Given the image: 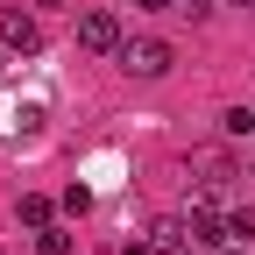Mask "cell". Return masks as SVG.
<instances>
[{
  "label": "cell",
  "mask_w": 255,
  "mask_h": 255,
  "mask_svg": "<svg viewBox=\"0 0 255 255\" xmlns=\"http://www.w3.org/2000/svg\"><path fill=\"white\" fill-rule=\"evenodd\" d=\"M121 255H149V248H142V241H135V248H121Z\"/></svg>",
  "instance_id": "obj_13"
},
{
  "label": "cell",
  "mask_w": 255,
  "mask_h": 255,
  "mask_svg": "<svg viewBox=\"0 0 255 255\" xmlns=\"http://www.w3.org/2000/svg\"><path fill=\"white\" fill-rule=\"evenodd\" d=\"M184 241H199V248H227L234 234H227V220H220V213H191V220H184Z\"/></svg>",
  "instance_id": "obj_4"
},
{
  "label": "cell",
  "mask_w": 255,
  "mask_h": 255,
  "mask_svg": "<svg viewBox=\"0 0 255 255\" xmlns=\"http://www.w3.org/2000/svg\"><path fill=\"white\" fill-rule=\"evenodd\" d=\"M248 177H255V170H248Z\"/></svg>",
  "instance_id": "obj_17"
},
{
  "label": "cell",
  "mask_w": 255,
  "mask_h": 255,
  "mask_svg": "<svg viewBox=\"0 0 255 255\" xmlns=\"http://www.w3.org/2000/svg\"><path fill=\"white\" fill-rule=\"evenodd\" d=\"M135 7H142V14H163V7H170V0H135Z\"/></svg>",
  "instance_id": "obj_12"
},
{
  "label": "cell",
  "mask_w": 255,
  "mask_h": 255,
  "mask_svg": "<svg viewBox=\"0 0 255 255\" xmlns=\"http://www.w3.org/2000/svg\"><path fill=\"white\" fill-rule=\"evenodd\" d=\"M36 14H21V7H0V50L7 57H36Z\"/></svg>",
  "instance_id": "obj_3"
},
{
  "label": "cell",
  "mask_w": 255,
  "mask_h": 255,
  "mask_svg": "<svg viewBox=\"0 0 255 255\" xmlns=\"http://www.w3.org/2000/svg\"><path fill=\"white\" fill-rule=\"evenodd\" d=\"M227 128H234V135H255V107H234V114H227Z\"/></svg>",
  "instance_id": "obj_11"
},
{
  "label": "cell",
  "mask_w": 255,
  "mask_h": 255,
  "mask_svg": "<svg viewBox=\"0 0 255 255\" xmlns=\"http://www.w3.org/2000/svg\"><path fill=\"white\" fill-rule=\"evenodd\" d=\"M121 71L128 78H163L170 71V43L163 36H128L121 43Z\"/></svg>",
  "instance_id": "obj_1"
},
{
  "label": "cell",
  "mask_w": 255,
  "mask_h": 255,
  "mask_svg": "<svg viewBox=\"0 0 255 255\" xmlns=\"http://www.w3.org/2000/svg\"><path fill=\"white\" fill-rule=\"evenodd\" d=\"M36 255H71V234L64 227H36Z\"/></svg>",
  "instance_id": "obj_7"
},
{
  "label": "cell",
  "mask_w": 255,
  "mask_h": 255,
  "mask_svg": "<svg viewBox=\"0 0 255 255\" xmlns=\"http://www.w3.org/2000/svg\"><path fill=\"white\" fill-rule=\"evenodd\" d=\"M234 7H255V0H234Z\"/></svg>",
  "instance_id": "obj_15"
},
{
  "label": "cell",
  "mask_w": 255,
  "mask_h": 255,
  "mask_svg": "<svg viewBox=\"0 0 255 255\" xmlns=\"http://www.w3.org/2000/svg\"><path fill=\"white\" fill-rule=\"evenodd\" d=\"M21 227H50V199L28 191V199H21Z\"/></svg>",
  "instance_id": "obj_9"
},
{
  "label": "cell",
  "mask_w": 255,
  "mask_h": 255,
  "mask_svg": "<svg viewBox=\"0 0 255 255\" xmlns=\"http://www.w3.org/2000/svg\"><path fill=\"white\" fill-rule=\"evenodd\" d=\"M121 43H128V36H121V21H114L107 7H85V14H78V50H92V57H121Z\"/></svg>",
  "instance_id": "obj_2"
},
{
  "label": "cell",
  "mask_w": 255,
  "mask_h": 255,
  "mask_svg": "<svg viewBox=\"0 0 255 255\" xmlns=\"http://www.w3.org/2000/svg\"><path fill=\"white\" fill-rule=\"evenodd\" d=\"M227 234H234V241H255V206H234V213H227Z\"/></svg>",
  "instance_id": "obj_8"
},
{
  "label": "cell",
  "mask_w": 255,
  "mask_h": 255,
  "mask_svg": "<svg viewBox=\"0 0 255 255\" xmlns=\"http://www.w3.org/2000/svg\"><path fill=\"white\" fill-rule=\"evenodd\" d=\"M213 255H234V248H213Z\"/></svg>",
  "instance_id": "obj_16"
},
{
  "label": "cell",
  "mask_w": 255,
  "mask_h": 255,
  "mask_svg": "<svg viewBox=\"0 0 255 255\" xmlns=\"http://www.w3.org/2000/svg\"><path fill=\"white\" fill-rule=\"evenodd\" d=\"M0 71H7V50H0Z\"/></svg>",
  "instance_id": "obj_14"
},
{
  "label": "cell",
  "mask_w": 255,
  "mask_h": 255,
  "mask_svg": "<svg viewBox=\"0 0 255 255\" xmlns=\"http://www.w3.org/2000/svg\"><path fill=\"white\" fill-rule=\"evenodd\" d=\"M64 213H71V220L92 213V191H85V184H64Z\"/></svg>",
  "instance_id": "obj_10"
},
{
  "label": "cell",
  "mask_w": 255,
  "mask_h": 255,
  "mask_svg": "<svg viewBox=\"0 0 255 255\" xmlns=\"http://www.w3.org/2000/svg\"><path fill=\"white\" fill-rule=\"evenodd\" d=\"M227 177H234V170H227V156H199V184H206V191H220Z\"/></svg>",
  "instance_id": "obj_6"
},
{
  "label": "cell",
  "mask_w": 255,
  "mask_h": 255,
  "mask_svg": "<svg viewBox=\"0 0 255 255\" xmlns=\"http://www.w3.org/2000/svg\"><path fill=\"white\" fill-rule=\"evenodd\" d=\"M0 128H7V135H21V142H36V135H43V107L21 100V107H7V121H0Z\"/></svg>",
  "instance_id": "obj_5"
}]
</instances>
